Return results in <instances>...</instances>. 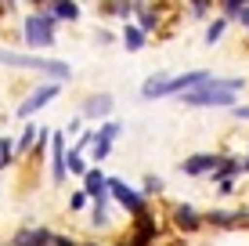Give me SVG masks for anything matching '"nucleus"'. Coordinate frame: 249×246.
Instances as JSON below:
<instances>
[{
	"instance_id": "obj_1",
	"label": "nucleus",
	"mask_w": 249,
	"mask_h": 246,
	"mask_svg": "<svg viewBox=\"0 0 249 246\" xmlns=\"http://www.w3.org/2000/svg\"><path fill=\"white\" fill-rule=\"evenodd\" d=\"M242 87H246L242 76H210L202 87L177 95V101L184 109H231V105H238Z\"/></svg>"
},
{
	"instance_id": "obj_2",
	"label": "nucleus",
	"mask_w": 249,
	"mask_h": 246,
	"mask_svg": "<svg viewBox=\"0 0 249 246\" xmlns=\"http://www.w3.org/2000/svg\"><path fill=\"white\" fill-rule=\"evenodd\" d=\"M0 65L4 69H22V73H40L47 80H72V65L62 62V58H51V55H33V51H11V47H0Z\"/></svg>"
},
{
	"instance_id": "obj_3",
	"label": "nucleus",
	"mask_w": 249,
	"mask_h": 246,
	"mask_svg": "<svg viewBox=\"0 0 249 246\" xmlns=\"http://www.w3.org/2000/svg\"><path fill=\"white\" fill-rule=\"evenodd\" d=\"M22 44L33 55H44V51L58 44V22L47 7H36V11H29L22 19Z\"/></svg>"
},
{
	"instance_id": "obj_4",
	"label": "nucleus",
	"mask_w": 249,
	"mask_h": 246,
	"mask_svg": "<svg viewBox=\"0 0 249 246\" xmlns=\"http://www.w3.org/2000/svg\"><path fill=\"white\" fill-rule=\"evenodd\" d=\"M62 91H65V83H58V80H44V83H36V87H33L29 95H25V98L18 101L15 116H18V120H33L36 113H44L51 101H58V98H62Z\"/></svg>"
},
{
	"instance_id": "obj_5",
	"label": "nucleus",
	"mask_w": 249,
	"mask_h": 246,
	"mask_svg": "<svg viewBox=\"0 0 249 246\" xmlns=\"http://www.w3.org/2000/svg\"><path fill=\"white\" fill-rule=\"evenodd\" d=\"M108 199H112L126 217H137V214L148 210V196H144L141 189H134V185H126L123 177H112V174H108Z\"/></svg>"
},
{
	"instance_id": "obj_6",
	"label": "nucleus",
	"mask_w": 249,
	"mask_h": 246,
	"mask_svg": "<svg viewBox=\"0 0 249 246\" xmlns=\"http://www.w3.org/2000/svg\"><path fill=\"white\" fill-rule=\"evenodd\" d=\"M116 113V95H108V91H94L80 101V116L87 123H101V120H112Z\"/></svg>"
},
{
	"instance_id": "obj_7",
	"label": "nucleus",
	"mask_w": 249,
	"mask_h": 246,
	"mask_svg": "<svg viewBox=\"0 0 249 246\" xmlns=\"http://www.w3.org/2000/svg\"><path fill=\"white\" fill-rule=\"evenodd\" d=\"M83 192H87L90 207H112V199H108V174L101 170V167H87V174H83Z\"/></svg>"
},
{
	"instance_id": "obj_8",
	"label": "nucleus",
	"mask_w": 249,
	"mask_h": 246,
	"mask_svg": "<svg viewBox=\"0 0 249 246\" xmlns=\"http://www.w3.org/2000/svg\"><path fill=\"white\" fill-rule=\"evenodd\" d=\"M130 221L134 225H130V239H126L130 246H152V243L159 239V217L152 214V207L144 210V214L130 217Z\"/></svg>"
},
{
	"instance_id": "obj_9",
	"label": "nucleus",
	"mask_w": 249,
	"mask_h": 246,
	"mask_svg": "<svg viewBox=\"0 0 249 246\" xmlns=\"http://www.w3.org/2000/svg\"><path fill=\"white\" fill-rule=\"evenodd\" d=\"M210 69H192V73H170V80H166V87H162V98H177V95H184V91H195V87H202L206 80H210Z\"/></svg>"
},
{
	"instance_id": "obj_10",
	"label": "nucleus",
	"mask_w": 249,
	"mask_h": 246,
	"mask_svg": "<svg viewBox=\"0 0 249 246\" xmlns=\"http://www.w3.org/2000/svg\"><path fill=\"white\" fill-rule=\"evenodd\" d=\"M220 156H224V152H192V156L181 159V174L184 177H206V174L217 170Z\"/></svg>"
},
{
	"instance_id": "obj_11",
	"label": "nucleus",
	"mask_w": 249,
	"mask_h": 246,
	"mask_svg": "<svg viewBox=\"0 0 249 246\" xmlns=\"http://www.w3.org/2000/svg\"><path fill=\"white\" fill-rule=\"evenodd\" d=\"M47 156H51V181L54 185H65V134L62 131H51V141H47Z\"/></svg>"
},
{
	"instance_id": "obj_12",
	"label": "nucleus",
	"mask_w": 249,
	"mask_h": 246,
	"mask_svg": "<svg viewBox=\"0 0 249 246\" xmlns=\"http://www.w3.org/2000/svg\"><path fill=\"white\" fill-rule=\"evenodd\" d=\"M170 221H174L177 232H184V235H195L202 228V214L192 207V203H174V210H170Z\"/></svg>"
},
{
	"instance_id": "obj_13",
	"label": "nucleus",
	"mask_w": 249,
	"mask_h": 246,
	"mask_svg": "<svg viewBox=\"0 0 249 246\" xmlns=\"http://www.w3.org/2000/svg\"><path fill=\"white\" fill-rule=\"evenodd\" d=\"M249 221V210H210V214H202V225H213V228H235Z\"/></svg>"
},
{
	"instance_id": "obj_14",
	"label": "nucleus",
	"mask_w": 249,
	"mask_h": 246,
	"mask_svg": "<svg viewBox=\"0 0 249 246\" xmlns=\"http://www.w3.org/2000/svg\"><path fill=\"white\" fill-rule=\"evenodd\" d=\"M98 11L105 15V19L134 22V0H98Z\"/></svg>"
},
{
	"instance_id": "obj_15",
	"label": "nucleus",
	"mask_w": 249,
	"mask_h": 246,
	"mask_svg": "<svg viewBox=\"0 0 249 246\" xmlns=\"http://www.w3.org/2000/svg\"><path fill=\"white\" fill-rule=\"evenodd\" d=\"M119 44H123L126 51H144V44H148V33L141 29V25H134V22H123V33H119Z\"/></svg>"
},
{
	"instance_id": "obj_16",
	"label": "nucleus",
	"mask_w": 249,
	"mask_h": 246,
	"mask_svg": "<svg viewBox=\"0 0 249 246\" xmlns=\"http://www.w3.org/2000/svg\"><path fill=\"white\" fill-rule=\"evenodd\" d=\"M47 11L54 15V22H58V25H62V22H80L83 7L76 4V0H54V4H47Z\"/></svg>"
},
{
	"instance_id": "obj_17",
	"label": "nucleus",
	"mask_w": 249,
	"mask_h": 246,
	"mask_svg": "<svg viewBox=\"0 0 249 246\" xmlns=\"http://www.w3.org/2000/svg\"><path fill=\"white\" fill-rule=\"evenodd\" d=\"M36 134H40V127L33 123V120H25L22 134L15 138V159H25V156L33 152V145H36Z\"/></svg>"
},
{
	"instance_id": "obj_18",
	"label": "nucleus",
	"mask_w": 249,
	"mask_h": 246,
	"mask_svg": "<svg viewBox=\"0 0 249 246\" xmlns=\"http://www.w3.org/2000/svg\"><path fill=\"white\" fill-rule=\"evenodd\" d=\"M166 80H170V73H152L148 80L141 83V101H156V98H162V87H166Z\"/></svg>"
},
{
	"instance_id": "obj_19",
	"label": "nucleus",
	"mask_w": 249,
	"mask_h": 246,
	"mask_svg": "<svg viewBox=\"0 0 249 246\" xmlns=\"http://www.w3.org/2000/svg\"><path fill=\"white\" fill-rule=\"evenodd\" d=\"M112 149H116V141H108V138H101V134H94V141H90V159H94V167H101L108 156H112Z\"/></svg>"
},
{
	"instance_id": "obj_20",
	"label": "nucleus",
	"mask_w": 249,
	"mask_h": 246,
	"mask_svg": "<svg viewBox=\"0 0 249 246\" xmlns=\"http://www.w3.org/2000/svg\"><path fill=\"white\" fill-rule=\"evenodd\" d=\"M87 159H83V152H72V149H65V174H72V177H83L87 174Z\"/></svg>"
},
{
	"instance_id": "obj_21",
	"label": "nucleus",
	"mask_w": 249,
	"mask_h": 246,
	"mask_svg": "<svg viewBox=\"0 0 249 246\" xmlns=\"http://www.w3.org/2000/svg\"><path fill=\"white\" fill-rule=\"evenodd\" d=\"M112 207H90V228L94 232H108L112 228V214H108Z\"/></svg>"
},
{
	"instance_id": "obj_22",
	"label": "nucleus",
	"mask_w": 249,
	"mask_h": 246,
	"mask_svg": "<svg viewBox=\"0 0 249 246\" xmlns=\"http://www.w3.org/2000/svg\"><path fill=\"white\" fill-rule=\"evenodd\" d=\"M123 131H126L123 120H116V116H112V120H101V123H98V134H101V138H108V141H119V138H123Z\"/></svg>"
},
{
	"instance_id": "obj_23",
	"label": "nucleus",
	"mask_w": 249,
	"mask_h": 246,
	"mask_svg": "<svg viewBox=\"0 0 249 246\" xmlns=\"http://www.w3.org/2000/svg\"><path fill=\"white\" fill-rule=\"evenodd\" d=\"M224 29H228V19H224V15H220V19H213L210 25H206V44L213 47L220 37H224Z\"/></svg>"
},
{
	"instance_id": "obj_24",
	"label": "nucleus",
	"mask_w": 249,
	"mask_h": 246,
	"mask_svg": "<svg viewBox=\"0 0 249 246\" xmlns=\"http://www.w3.org/2000/svg\"><path fill=\"white\" fill-rule=\"evenodd\" d=\"M162 189H166V185H162V177H159V174H144V181H141V192H144L148 199H152V196H159Z\"/></svg>"
},
{
	"instance_id": "obj_25",
	"label": "nucleus",
	"mask_w": 249,
	"mask_h": 246,
	"mask_svg": "<svg viewBox=\"0 0 249 246\" xmlns=\"http://www.w3.org/2000/svg\"><path fill=\"white\" fill-rule=\"evenodd\" d=\"M87 207H90V199H87V192H83V189L69 192V214H80V210H87Z\"/></svg>"
},
{
	"instance_id": "obj_26",
	"label": "nucleus",
	"mask_w": 249,
	"mask_h": 246,
	"mask_svg": "<svg viewBox=\"0 0 249 246\" xmlns=\"http://www.w3.org/2000/svg\"><path fill=\"white\" fill-rule=\"evenodd\" d=\"M11 163H15V141L11 138H0V170H7Z\"/></svg>"
},
{
	"instance_id": "obj_27",
	"label": "nucleus",
	"mask_w": 249,
	"mask_h": 246,
	"mask_svg": "<svg viewBox=\"0 0 249 246\" xmlns=\"http://www.w3.org/2000/svg\"><path fill=\"white\" fill-rule=\"evenodd\" d=\"M94 134H98V127H90V131H80V134H76L72 152H87V149H90V141H94Z\"/></svg>"
},
{
	"instance_id": "obj_28",
	"label": "nucleus",
	"mask_w": 249,
	"mask_h": 246,
	"mask_svg": "<svg viewBox=\"0 0 249 246\" xmlns=\"http://www.w3.org/2000/svg\"><path fill=\"white\" fill-rule=\"evenodd\" d=\"M246 4H249V0H220V7H224V19L231 22V19H235V15L242 11Z\"/></svg>"
},
{
	"instance_id": "obj_29",
	"label": "nucleus",
	"mask_w": 249,
	"mask_h": 246,
	"mask_svg": "<svg viewBox=\"0 0 249 246\" xmlns=\"http://www.w3.org/2000/svg\"><path fill=\"white\" fill-rule=\"evenodd\" d=\"M188 4H192V7H188V11H192V19H206L213 0H188Z\"/></svg>"
},
{
	"instance_id": "obj_30",
	"label": "nucleus",
	"mask_w": 249,
	"mask_h": 246,
	"mask_svg": "<svg viewBox=\"0 0 249 246\" xmlns=\"http://www.w3.org/2000/svg\"><path fill=\"white\" fill-rule=\"evenodd\" d=\"M94 40H98V44H101V47H112V44H119V37H116V33H112V29H105V25H101V29H98V33H94Z\"/></svg>"
},
{
	"instance_id": "obj_31",
	"label": "nucleus",
	"mask_w": 249,
	"mask_h": 246,
	"mask_svg": "<svg viewBox=\"0 0 249 246\" xmlns=\"http://www.w3.org/2000/svg\"><path fill=\"white\" fill-rule=\"evenodd\" d=\"M80 131H83V116H72V120H69V123L62 127V134H65V138H76Z\"/></svg>"
},
{
	"instance_id": "obj_32",
	"label": "nucleus",
	"mask_w": 249,
	"mask_h": 246,
	"mask_svg": "<svg viewBox=\"0 0 249 246\" xmlns=\"http://www.w3.org/2000/svg\"><path fill=\"white\" fill-rule=\"evenodd\" d=\"M51 246H80V243H76L72 235H65V232H54L51 235Z\"/></svg>"
},
{
	"instance_id": "obj_33",
	"label": "nucleus",
	"mask_w": 249,
	"mask_h": 246,
	"mask_svg": "<svg viewBox=\"0 0 249 246\" xmlns=\"http://www.w3.org/2000/svg\"><path fill=\"white\" fill-rule=\"evenodd\" d=\"M217 192H220V196H228V192H235V177H224V181H217Z\"/></svg>"
},
{
	"instance_id": "obj_34",
	"label": "nucleus",
	"mask_w": 249,
	"mask_h": 246,
	"mask_svg": "<svg viewBox=\"0 0 249 246\" xmlns=\"http://www.w3.org/2000/svg\"><path fill=\"white\" fill-rule=\"evenodd\" d=\"M231 116L235 120H249V105H231Z\"/></svg>"
},
{
	"instance_id": "obj_35",
	"label": "nucleus",
	"mask_w": 249,
	"mask_h": 246,
	"mask_svg": "<svg viewBox=\"0 0 249 246\" xmlns=\"http://www.w3.org/2000/svg\"><path fill=\"white\" fill-rule=\"evenodd\" d=\"M0 4H4L7 11H15V7H18V0H0Z\"/></svg>"
},
{
	"instance_id": "obj_36",
	"label": "nucleus",
	"mask_w": 249,
	"mask_h": 246,
	"mask_svg": "<svg viewBox=\"0 0 249 246\" xmlns=\"http://www.w3.org/2000/svg\"><path fill=\"white\" fill-rule=\"evenodd\" d=\"M7 15H11V11H7V7H4V4H0V22H4V19H7Z\"/></svg>"
},
{
	"instance_id": "obj_37",
	"label": "nucleus",
	"mask_w": 249,
	"mask_h": 246,
	"mask_svg": "<svg viewBox=\"0 0 249 246\" xmlns=\"http://www.w3.org/2000/svg\"><path fill=\"white\" fill-rule=\"evenodd\" d=\"M242 170H249V156H246V159H242Z\"/></svg>"
},
{
	"instance_id": "obj_38",
	"label": "nucleus",
	"mask_w": 249,
	"mask_h": 246,
	"mask_svg": "<svg viewBox=\"0 0 249 246\" xmlns=\"http://www.w3.org/2000/svg\"><path fill=\"white\" fill-rule=\"evenodd\" d=\"M80 246H101V243H94V239H90V243H80Z\"/></svg>"
},
{
	"instance_id": "obj_39",
	"label": "nucleus",
	"mask_w": 249,
	"mask_h": 246,
	"mask_svg": "<svg viewBox=\"0 0 249 246\" xmlns=\"http://www.w3.org/2000/svg\"><path fill=\"white\" fill-rule=\"evenodd\" d=\"M116 246H130V243H126V239H123V243H116Z\"/></svg>"
},
{
	"instance_id": "obj_40",
	"label": "nucleus",
	"mask_w": 249,
	"mask_h": 246,
	"mask_svg": "<svg viewBox=\"0 0 249 246\" xmlns=\"http://www.w3.org/2000/svg\"><path fill=\"white\" fill-rule=\"evenodd\" d=\"M47 4H54V0H47Z\"/></svg>"
},
{
	"instance_id": "obj_41",
	"label": "nucleus",
	"mask_w": 249,
	"mask_h": 246,
	"mask_svg": "<svg viewBox=\"0 0 249 246\" xmlns=\"http://www.w3.org/2000/svg\"><path fill=\"white\" fill-rule=\"evenodd\" d=\"M134 4H137V0H134Z\"/></svg>"
},
{
	"instance_id": "obj_42",
	"label": "nucleus",
	"mask_w": 249,
	"mask_h": 246,
	"mask_svg": "<svg viewBox=\"0 0 249 246\" xmlns=\"http://www.w3.org/2000/svg\"><path fill=\"white\" fill-rule=\"evenodd\" d=\"M4 246H7V243H4Z\"/></svg>"
}]
</instances>
